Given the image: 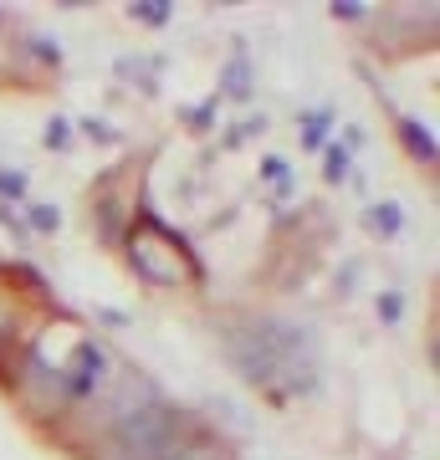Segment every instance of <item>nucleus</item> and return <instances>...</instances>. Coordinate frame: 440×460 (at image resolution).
<instances>
[{"instance_id": "nucleus-1", "label": "nucleus", "mask_w": 440, "mask_h": 460, "mask_svg": "<svg viewBox=\"0 0 440 460\" xmlns=\"http://www.w3.org/2000/svg\"><path fill=\"white\" fill-rule=\"evenodd\" d=\"M133 261H139V271L154 277V281H184L190 277L184 246L175 241V235H164L159 226H144L139 235H133Z\"/></svg>"}]
</instances>
